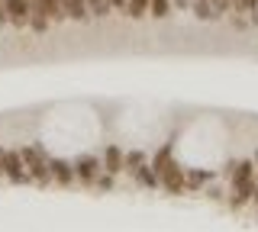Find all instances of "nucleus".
Here are the masks:
<instances>
[{"instance_id":"obj_2","label":"nucleus","mask_w":258,"mask_h":232,"mask_svg":"<svg viewBox=\"0 0 258 232\" xmlns=\"http://www.w3.org/2000/svg\"><path fill=\"white\" fill-rule=\"evenodd\" d=\"M103 171V162L97 155H78L75 158V174H78V184H84V187H94L97 174Z\"/></svg>"},{"instance_id":"obj_10","label":"nucleus","mask_w":258,"mask_h":232,"mask_svg":"<svg viewBox=\"0 0 258 232\" xmlns=\"http://www.w3.org/2000/svg\"><path fill=\"white\" fill-rule=\"evenodd\" d=\"M133 178H136V184H139V187H149V190L161 187V178H158V171H155V168H152L149 162L136 168V171H133Z\"/></svg>"},{"instance_id":"obj_16","label":"nucleus","mask_w":258,"mask_h":232,"mask_svg":"<svg viewBox=\"0 0 258 232\" xmlns=\"http://www.w3.org/2000/svg\"><path fill=\"white\" fill-rule=\"evenodd\" d=\"M171 0H152L149 4V17H155V20H165V17H171Z\"/></svg>"},{"instance_id":"obj_3","label":"nucleus","mask_w":258,"mask_h":232,"mask_svg":"<svg viewBox=\"0 0 258 232\" xmlns=\"http://www.w3.org/2000/svg\"><path fill=\"white\" fill-rule=\"evenodd\" d=\"M10 184H32L29 171H26V162H23L20 148H7V174H4Z\"/></svg>"},{"instance_id":"obj_26","label":"nucleus","mask_w":258,"mask_h":232,"mask_svg":"<svg viewBox=\"0 0 258 232\" xmlns=\"http://www.w3.org/2000/svg\"><path fill=\"white\" fill-rule=\"evenodd\" d=\"M255 206H258V190H255Z\"/></svg>"},{"instance_id":"obj_17","label":"nucleus","mask_w":258,"mask_h":232,"mask_svg":"<svg viewBox=\"0 0 258 232\" xmlns=\"http://www.w3.org/2000/svg\"><path fill=\"white\" fill-rule=\"evenodd\" d=\"M145 162H149V155H145L142 148H133V151H126V171H129V174H133L139 165H145Z\"/></svg>"},{"instance_id":"obj_23","label":"nucleus","mask_w":258,"mask_h":232,"mask_svg":"<svg viewBox=\"0 0 258 232\" xmlns=\"http://www.w3.org/2000/svg\"><path fill=\"white\" fill-rule=\"evenodd\" d=\"M171 4L177 7V10H187V7H190V0H171Z\"/></svg>"},{"instance_id":"obj_14","label":"nucleus","mask_w":258,"mask_h":232,"mask_svg":"<svg viewBox=\"0 0 258 232\" xmlns=\"http://www.w3.org/2000/svg\"><path fill=\"white\" fill-rule=\"evenodd\" d=\"M190 10H194L197 20H216V17H220V10H216L210 0H190Z\"/></svg>"},{"instance_id":"obj_21","label":"nucleus","mask_w":258,"mask_h":232,"mask_svg":"<svg viewBox=\"0 0 258 232\" xmlns=\"http://www.w3.org/2000/svg\"><path fill=\"white\" fill-rule=\"evenodd\" d=\"M4 174H7V148L0 145V178H4Z\"/></svg>"},{"instance_id":"obj_20","label":"nucleus","mask_w":258,"mask_h":232,"mask_svg":"<svg viewBox=\"0 0 258 232\" xmlns=\"http://www.w3.org/2000/svg\"><path fill=\"white\" fill-rule=\"evenodd\" d=\"M258 10V0H242V13H255Z\"/></svg>"},{"instance_id":"obj_1","label":"nucleus","mask_w":258,"mask_h":232,"mask_svg":"<svg viewBox=\"0 0 258 232\" xmlns=\"http://www.w3.org/2000/svg\"><path fill=\"white\" fill-rule=\"evenodd\" d=\"M23 162H26V171L36 187H48L52 184V158H48V151L42 145H23L20 148Z\"/></svg>"},{"instance_id":"obj_4","label":"nucleus","mask_w":258,"mask_h":232,"mask_svg":"<svg viewBox=\"0 0 258 232\" xmlns=\"http://www.w3.org/2000/svg\"><path fill=\"white\" fill-rule=\"evenodd\" d=\"M161 187H165L168 194H184V190H187V171L177 162H171L161 171Z\"/></svg>"},{"instance_id":"obj_15","label":"nucleus","mask_w":258,"mask_h":232,"mask_svg":"<svg viewBox=\"0 0 258 232\" xmlns=\"http://www.w3.org/2000/svg\"><path fill=\"white\" fill-rule=\"evenodd\" d=\"M149 4H152V0H126L123 17H129V20H142L145 13H149Z\"/></svg>"},{"instance_id":"obj_24","label":"nucleus","mask_w":258,"mask_h":232,"mask_svg":"<svg viewBox=\"0 0 258 232\" xmlns=\"http://www.w3.org/2000/svg\"><path fill=\"white\" fill-rule=\"evenodd\" d=\"M110 7H113V10H123V7H126V0H110Z\"/></svg>"},{"instance_id":"obj_6","label":"nucleus","mask_w":258,"mask_h":232,"mask_svg":"<svg viewBox=\"0 0 258 232\" xmlns=\"http://www.w3.org/2000/svg\"><path fill=\"white\" fill-rule=\"evenodd\" d=\"M75 181H78V174H75V162L52 158V184H58V187H71Z\"/></svg>"},{"instance_id":"obj_22","label":"nucleus","mask_w":258,"mask_h":232,"mask_svg":"<svg viewBox=\"0 0 258 232\" xmlns=\"http://www.w3.org/2000/svg\"><path fill=\"white\" fill-rule=\"evenodd\" d=\"M0 26H10V20H7V4L0 0Z\"/></svg>"},{"instance_id":"obj_25","label":"nucleus","mask_w":258,"mask_h":232,"mask_svg":"<svg viewBox=\"0 0 258 232\" xmlns=\"http://www.w3.org/2000/svg\"><path fill=\"white\" fill-rule=\"evenodd\" d=\"M255 165H258V148H255Z\"/></svg>"},{"instance_id":"obj_18","label":"nucleus","mask_w":258,"mask_h":232,"mask_svg":"<svg viewBox=\"0 0 258 232\" xmlns=\"http://www.w3.org/2000/svg\"><path fill=\"white\" fill-rule=\"evenodd\" d=\"M113 178H116V174L100 171V174H97V181H94V187L100 190V194H110V190H113Z\"/></svg>"},{"instance_id":"obj_5","label":"nucleus","mask_w":258,"mask_h":232,"mask_svg":"<svg viewBox=\"0 0 258 232\" xmlns=\"http://www.w3.org/2000/svg\"><path fill=\"white\" fill-rule=\"evenodd\" d=\"M7 4V20H10L13 29H26L29 26V13H32V4L29 0H4Z\"/></svg>"},{"instance_id":"obj_19","label":"nucleus","mask_w":258,"mask_h":232,"mask_svg":"<svg viewBox=\"0 0 258 232\" xmlns=\"http://www.w3.org/2000/svg\"><path fill=\"white\" fill-rule=\"evenodd\" d=\"M87 7H91V17H107V13L113 10L110 0H87Z\"/></svg>"},{"instance_id":"obj_8","label":"nucleus","mask_w":258,"mask_h":232,"mask_svg":"<svg viewBox=\"0 0 258 232\" xmlns=\"http://www.w3.org/2000/svg\"><path fill=\"white\" fill-rule=\"evenodd\" d=\"M255 174H258L255 158L252 162H232L229 165V187H236V184H242V181H252Z\"/></svg>"},{"instance_id":"obj_12","label":"nucleus","mask_w":258,"mask_h":232,"mask_svg":"<svg viewBox=\"0 0 258 232\" xmlns=\"http://www.w3.org/2000/svg\"><path fill=\"white\" fill-rule=\"evenodd\" d=\"M174 162V142H165V145H161L158 151H155V155H152V168H155V171H158V178H161V171H165V168L168 165H171Z\"/></svg>"},{"instance_id":"obj_11","label":"nucleus","mask_w":258,"mask_h":232,"mask_svg":"<svg viewBox=\"0 0 258 232\" xmlns=\"http://www.w3.org/2000/svg\"><path fill=\"white\" fill-rule=\"evenodd\" d=\"M64 4V17L75 20V23H87L91 20V7H87V0H61Z\"/></svg>"},{"instance_id":"obj_7","label":"nucleus","mask_w":258,"mask_h":232,"mask_svg":"<svg viewBox=\"0 0 258 232\" xmlns=\"http://www.w3.org/2000/svg\"><path fill=\"white\" fill-rule=\"evenodd\" d=\"M103 171H110V174H119V171H126V151L119 148V145H107L103 148Z\"/></svg>"},{"instance_id":"obj_13","label":"nucleus","mask_w":258,"mask_h":232,"mask_svg":"<svg viewBox=\"0 0 258 232\" xmlns=\"http://www.w3.org/2000/svg\"><path fill=\"white\" fill-rule=\"evenodd\" d=\"M210 181H213V171H207V168H194V171H187V190H200V187H207Z\"/></svg>"},{"instance_id":"obj_9","label":"nucleus","mask_w":258,"mask_h":232,"mask_svg":"<svg viewBox=\"0 0 258 232\" xmlns=\"http://www.w3.org/2000/svg\"><path fill=\"white\" fill-rule=\"evenodd\" d=\"M32 7L42 10L45 17L52 20V26H58V23L68 20V17H64V4H61V0H32Z\"/></svg>"}]
</instances>
